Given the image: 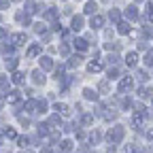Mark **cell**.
Returning a JSON list of instances; mask_svg holds the SVG:
<instances>
[{
  "mask_svg": "<svg viewBox=\"0 0 153 153\" xmlns=\"http://www.w3.org/2000/svg\"><path fill=\"white\" fill-rule=\"evenodd\" d=\"M11 43H13V47H19V45H24V43H26V34H24V32H19V34H13V36H11Z\"/></svg>",
  "mask_w": 153,
  "mask_h": 153,
  "instance_id": "cell-2",
  "label": "cell"
},
{
  "mask_svg": "<svg viewBox=\"0 0 153 153\" xmlns=\"http://www.w3.org/2000/svg\"><path fill=\"white\" fill-rule=\"evenodd\" d=\"M117 72H119L117 68H111V70H108V76H111V79H115V76H117Z\"/></svg>",
  "mask_w": 153,
  "mask_h": 153,
  "instance_id": "cell-37",
  "label": "cell"
},
{
  "mask_svg": "<svg viewBox=\"0 0 153 153\" xmlns=\"http://www.w3.org/2000/svg\"><path fill=\"white\" fill-rule=\"evenodd\" d=\"M55 15H57V11H55V9H51V7H47L45 17H47V19H55Z\"/></svg>",
  "mask_w": 153,
  "mask_h": 153,
  "instance_id": "cell-22",
  "label": "cell"
},
{
  "mask_svg": "<svg viewBox=\"0 0 153 153\" xmlns=\"http://www.w3.org/2000/svg\"><path fill=\"white\" fill-rule=\"evenodd\" d=\"M36 55H41V45H32L28 49V57H36Z\"/></svg>",
  "mask_w": 153,
  "mask_h": 153,
  "instance_id": "cell-12",
  "label": "cell"
},
{
  "mask_svg": "<svg viewBox=\"0 0 153 153\" xmlns=\"http://www.w3.org/2000/svg\"><path fill=\"white\" fill-rule=\"evenodd\" d=\"M96 9H98V7H96V2H87V4H85V13H87V15H94Z\"/></svg>",
  "mask_w": 153,
  "mask_h": 153,
  "instance_id": "cell-18",
  "label": "cell"
},
{
  "mask_svg": "<svg viewBox=\"0 0 153 153\" xmlns=\"http://www.w3.org/2000/svg\"><path fill=\"white\" fill-rule=\"evenodd\" d=\"M83 94H85V98H87V100H96V98H98V94H96L94 89H85Z\"/></svg>",
  "mask_w": 153,
  "mask_h": 153,
  "instance_id": "cell-20",
  "label": "cell"
},
{
  "mask_svg": "<svg viewBox=\"0 0 153 153\" xmlns=\"http://www.w3.org/2000/svg\"><path fill=\"white\" fill-rule=\"evenodd\" d=\"M45 30H47V28H45V26H43V24H36V32H38V34H41V32H43V34H45Z\"/></svg>",
  "mask_w": 153,
  "mask_h": 153,
  "instance_id": "cell-38",
  "label": "cell"
},
{
  "mask_svg": "<svg viewBox=\"0 0 153 153\" xmlns=\"http://www.w3.org/2000/svg\"><path fill=\"white\" fill-rule=\"evenodd\" d=\"M70 26H72V30H74V32H79V30L83 28V17H81V15L72 17V24H70Z\"/></svg>",
  "mask_w": 153,
  "mask_h": 153,
  "instance_id": "cell-5",
  "label": "cell"
},
{
  "mask_svg": "<svg viewBox=\"0 0 153 153\" xmlns=\"http://www.w3.org/2000/svg\"><path fill=\"white\" fill-rule=\"evenodd\" d=\"M147 66H153V51L147 53Z\"/></svg>",
  "mask_w": 153,
  "mask_h": 153,
  "instance_id": "cell-35",
  "label": "cell"
},
{
  "mask_svg": "<svg viewBox=\"0 0 153 153\" xmlns=\"http://www.w3.org/2000/svg\"><path fill=\"white\" fill-rule=\"evenodd\" d=\"M102 24H104V19L100 15H94L91 17V28H102Z\"/></svg>",
  "mask_w": 153,
  "mask_h": 153,
  "instance_id": "cell-10",
  "label": "cell"
},
{
  "mask_svg": "<svg viewBox=\"0 0 153 153\" xmlns=\"http://www.w3.org/2000/svg\"><path fill=\"white\" fill-rule=\"evenodd\" d=\"M9 85V79H7V76H0V89H4Z\"/></svg>",
  "mask_w": 153,
  "mask_h": 153,
  "instance_id": "cell-31",
  "label": "cell"
},
{
  "mask_svg": "<svg viewBox=\"0 0 153 153\" xmlns=\"http://www.w3.org/2000/svg\"><path fill=\"white\" fill-rule=\"evenodd\" d=\"M7 68H9V70H15V68H17V60H15V57L7 60Z\"/></svg>",
  "mask_w": 153,
  "mask_h": 153,
  "instance_id": "cell-24",
  "label": "cell"
},
{
  "mask_svg": "<svg viewBox=\"0 0 153 153\" xmlns=\"http://www.w3.org/2000/svg\"><path fill=\"white\" fill-rule=\"evenodd\" d=\"M143 123H145V115H143V113H136V115L132 117V126H134V128H140Z\"/></svg>",
  "mask_w": 153,
  "mask_h": 153,
  "instance_id": "cell-6",
  "label": "cell"
},
{
  "mask_svg": "<svg viewBox=\"0 0 153 153\" xmlns=\"http://www.w3.org/2000/svg\"><path fill=\"white\" fill-rule=\"evenodd\" d=\"M11 79H13L15 85H24V83H26V74H24V72H19V70H15Z\"/></svg>",
  "mask_w": 153,
  "mask_h": 153,
  "instance_id": "cell-3",
  "label": "cell"
},
{
  "mask_svg": "<svg viewBox=\"0 0 153 153\" xmlns=\"http://www.w3.org/2000/svg\"><path fill=\"white\" fill-rule=\"evenodd\" d=\"M83 123H85V126L91 123V115H85V117H83Z\"/></svg>",
  "mask_w": 153,
  "mask_h": 153,
  "instance_id": "cell-41",
  "label": "cell"
},
{
  "mask_svg": "<svg viewBox=\"0 0 153 153\" xmlns=\"http://www.w3.org/2000/svg\"><path fill=\"white\" fill-rule=\"evenodd\" d=\"M108 17H111L113 24H119V11H117V9H113V11L108 13Z\"/></svg>",
  "mask_w": 153,
  "mask_h": 153,
  "instance_id": "cell-17",
  "label": "cell"
},
{
  "mask_svg": "<svg viewBox=\"0 0 153 153\" xmlns=\"http://www.w3.org/2000/svg\"><path fill=\"white\" fill-rule=\"evenodd\" d=\"M26 13L30 15V13H36V2L34 0H26Z\"/></svg>",
  "mask_w": 153,
  "mask_h": 153,
  "instance_id": "cell-16",
  "label": "cell"
},
{
  "mask_svg": "<svg viewBox=\"0 0 153 153\" xmlns=\"http://www.w3.org/2000/svg\"><path fill=\"white\" fill-rule=\"evenodd\" d=\"M138 94H140V98H149V96H151V89H149V87H140Z\"/></svg>",
  "mask_w": 153,
  "mask_h": 153,
  "instance_id": "cell-23",
  "label": "cell"
},
{
  "mask_svg": "<svg viewBox=\"0 0 153 153\" xmlns=\"http://www.w3.org/2000/svg\"><path fill=\"white\" fill-rule=\"evenodd\" d=\"M53 108H55L57 113H62V115H68V106H66V104H60V102H57Z\"/></svg>",
  "mask_w": 153,
  "mask_h": 153,
  "instance_id": "cell-19",
  "label": "cell"
},
{
  "mask_svg": "<svg viewBox=\"0 0 153 153\" xmlns=\"http://www.w3.org/2000/svg\"><path fill=\"white\" fill-rule=\"evenodd\" d=\"M17 143H19V147H28V138H26V136H19Z\"/></svg>",
  "mask_w": 153,
  "mask_h": 153,
  "instance_id": "cell-33",
  "label": "cell"
},
{
  "mask_svg": "<svg viewBox=\"0 0 153 153\" xmlns=\"http://www.w3.org/2000/svg\"><path fill=\"white\" fill-rule=\"evenodd\" d=\"M9 7V0H0V11H4Z\"/></svg>",
  "mask_w": 153,
  "mask_h": 153,
  "instance_id": "cell-39",
  "label": "cell"
},
{
  "mask_svg": "<svg viewBox=\"0 0 153 153\" xmlns=\"http://www.w3.org/2000/svg\"><path fill=\"white\" fill-rule=\"evenodd\" d=\"M17 22H22V24L30 26V17H28V13H24V11H19V13H17Z\"/></svg>",
  "mask_w": 153,
  "mask_h": 153,
  "instance_id": "cell-13",
  "label": "cell"
},
{
  "mask_svg": "<svg viewBox=\"0 0 153 153\" xmlns=\"http://www.w3.org/2000/svg\"><path fill=\"white\" fill-rule=\"evenodd\" d=\"M138 79H140V81H149V74H147L145 70H138Z\"/></svg>",
  "mask_w": 153,
  "mask_h": 153,
  "instance_id": "cell-29",
  "label": "cell"
},
{
  "mask_svg": "<svg viewBox=\"0 0 153 153\" xmlns=\"http://www.w3.org/2000/svg\"><path fill=\"white\" fill-rule=\"evenodd\" d=\"M60 53H62V55H68V45H62V47H60Z\"/></svg>",
  "mask_w": 153,
  "mask_h": 153,
  "instance_id": "cell-40",
  "label": "cell"
},
{
  "mask_svg": "<svg viewBox=\"0 0 153 153\" xmlns=\"http://www.w3.org/2000/svg\"><path fill=\"white\" fill-rule=\"evenodd\" d=\"M38 132H41V134H47V132H49V126H47V123H41V126H38Z\"/></svg>",
  "mask_w": 153,
  "mask_h": 153,
  "instance_id": "cell-30",
  "label": "cell"
},
{
  "mask_svg": "<svg viewBox=\"0 0 153 153\" xmlns=\"http://www.w3.org/2000/svg\"><path fill=\"white\" fill-rule=\"evenodd\" d=\"M79 62H81V55H72L70 57V66H79Z\"/></svg>",
  "mask_w": 153,
  "mask_h": 153,
  "instance_id": "cell-27",
  "label": "cell"
},
{
  "mask_svg": "<svg viewBox=\"0 0 153 153\" xmlns=\"http://www.w3.org/2000/svg\"><path fill=\"white\" fill-rule=\"evenodd\" d=\"M32 81H34V83H43V81H45V74H43L41 70H34V72H32Z\"/></svg>",
  "mask_w": 153,
  "mask_h": 153,
  "instance_id": "cell-11",
  "label": "cell"
},
{
  "mask_svg": "<svg viewBox=\"0 0 153 153\" xmlns=\"http://www.w3.org/2000/svg\"><path fill=\"white\" fill-rule=\"evenodd\" d=\"M41 68H43V70H51V68H53L51 57H41Z\"/></svg>",
  "mask_w": 153,
  "mask_h": 153,
  "instance_id": "cell-9",
  "label": "cell"
},
{
  "mask_svg": "<svg viewBox=\"0 0 153 153\" xmlns=\"http://www.w3.org/2000/svg\"><path fill=\"white\" fill-rule=\"evenodd\" d=\"M7 100H9V102H17V100H19V91H9Z\"/></svg>",
  "mask_w": 153,
  "mask_h": 153,
  "instance_id": "cell-21",
  "label": "cell"
},
{
  "mask_svg": "<svg viewBox=\"0 0 153 153\" xmlns=\"http://www.w3.org/2000/svg\"><path fill=\"white\" fill-rule=\"evenodd\" d=\"M126 17L132 19V22H134V19H138V9L134 7V4H130V7L126 9Z\"/></svg>",
  "mask_w": 153,
  "mask_h": 153,
  "instance_id": "cell-4",
  "label": "cell"
},
{
  "mask_svg": "<svg viewBox=\"0 0 153 153\" xmlns=\"http://www.w3.org/2000/svg\"><path fill=\"white\" fill-rule=\"evenodd\" d=\"M130 87H132V79H130V76H126V79L119 81V91H128Z\"/></svg>",
  "mask_w": 153,
  "mask_h": 153,
  "instance_id": "cell-8",
  "label": "cell"
},
{
  "mask_svg": "<svg viewBox=\"0 0 153 153\" xmlns=\"http://www.w3.org/2000/svg\"><path fill=\"white\" fill-rule=\"evenodd\" d=\"M106 60H108V64H117V60H119V57L113 53V55H108V57H106Z\"/></svg>",
  "mask_w": 153,
  "mask_h": 153,
  "instance_id": "cell-34",
  "label": "cell"
},
{
  "mask_svg": "<svg viewBox=\"0 0 153 153\" xmlns=\"http://www.w3.org/2000/svg\"><path fill=\"white\" fill-rule=\"evenodd\" d=\"M106 138H108V143H111V145L121 143V138H123V128H121V126H115V128L108 132V136H106Z\"/></svg>",
  "mask_w": 153,
  "mask_h": 153,
  "instance_id": "cell-1",
  "label": "cell"
},
{
  "mask_svg": "<svg viewBox=\"0 0 153 153\" xmlns=\"http://www.w3.org/2000/svg\"><path fill=\"white\" fill-rule=\"evenodd\" d=\"M119 34H130V26L128 24H119Z\"/></svg>",
  "mask_w": 153,
  "mask_h": 153,
  "instance_id": "cell-26",
  "label": "cell"
},
{
  "mask_svg": "<svg viewBox=\"0 0 153 153\" xmlns=\"http://www.w3.org/2000/svg\"><path fill=\"white\" fill-rule=\"evenodd\" d=\"M147 138H149V140H153V128H151V130L147 132Z\"/></svg>",
  "mask_w": 153,
  "mask_h": 153,
  "instance_id": "cell-42",
  "label": "cell"
},
{
  "mask_svg": "<svg viewBox=\"0 0 153 153\" xmlns=\"http://www.w3.org/2000/svg\"><path fill=\"white\" fill-rule=\"evenodd\" d=\"M136 2H143V0H136Z\"/></svg>",
  "mask_w": 153,
  "mask_h": 153,
  "instance_id": "cell-45",
  "label": "cell"
},
{
  "mask_svg": "<svg viewBox=\"0 0 153 153\" xmlns=\"http://www.w3.org/2000/svg\"><path fill=\"white\" fill-rule=\"evenodd\" d=\"M2 36H4V30H2V28H0V38H2Z\"/></svg>",
  "mask_w": 153,
  "mask_h": 153,
  "instance_id": "cell-44",
  "label": "cell"
},
{
  "mask_svg": "<svg viewBox=\"0 0 153 153\" xmlns=\"http://www.w3.org/2000/svg\"><path fill=\"white\" fill-rule=\"evenodd\" d=\"M126 64H128V66H136V64H138V55L134 53V51L128 53V55H126Z\"/></svg>",
  "mask_w": 153,
  "mask_h": 153,
  "instance_id": "cell-7",
  "label": "cell"
},
{
  "mask_svg": "<svg viewBox=\"0 0 153 153\" xmlns=\"http://www.w3.org/2000/svg\"><path fill=\"white\" fill-rule=\"evenodd\" d=\"M2 51H4L7 55H9V53H13V45H4V47H2Z\"/></svg>",
  "mask_w": 153,
  "mask_h": 153,
  "instance_id": "cell-36",
  "label": "cell"
},
{
  "mask_svg": "<svg viewBox=\"0 0 153 153\" xmlns=\"http://www.w3.org/2000/svg\"><path fill=\"white\" fill-rule=\"evenodd\" d=\"M87 70H89V72H100V70H102V64H100V62H89Z\"/></svg>",
  "mask_w": 153,
  "mask_h": 153,
  "instance_id": "cell-15",
  "label": "cell"
},
{
  "mask_svg": "<svg viewBox=\"0 0 153 153\" xmlns=\"http://www.w3.org/2000/svg\"><path fill=\"white\" fill-rule=\"evenodd\" d=\"M74 47L79 49V51H85V49H87V41H85V38H76V41H74Z\"/></svg>",
  "mask_w": 153,
  "mask_h": 153,
  "instance_id": "cell-14",
  "label": "cell"
},
{
  "mask_svg": "<svg viewBox=\"0 0 153 153\" xmlns=\"http://www.w3.org/2000/svg\"><path fill=\"white\" fill-rule=\"evenodd\" d=\"M4 136H7V138H17V134H15L13 128H7V130H4Z\"/></svg>",
  "mask_w": 153,
  "mask_h": 153,
  "instance_id": "cell-25",
  "label": "cell"
},
{
  "mask_svg": "<svg viewBox=\"0 0 153 153\" xmlns=\"http://www.w3.org/2000/svg\"><path fill=\"white\" fill-rule=\"evenodd\" d=\"M149 22H151V24H153V11H151V13H149Z\"/></svg>",
  "mask_w": 153,
  "mask_h": 153,
  "instance_id": "cell-43",
  "label": "cell"
},
{
  "mask_svg": "<svg viewBox=\"0 0 153 153\" xmlns=\"http://www.w3.org/2000/svg\"><path fill=\"white\" fill-rule=\"evenodd\" d=\"M98 89H100V91H108V81H102V83L98 85Z\"/></svg>",
  "mask_w": 153,
  "mask_h": 153,
  "instance_id": "cell-32",
  "label": "cell"
},
{
  "mask_svg": "<svg viewBox=\"0 0 153 153\" xmlns=\"http://www.w3.org/2000/svg\"><path fill=\"white\" fill-rule=\"evenodd\" d=\"M72 149V143L70 140H62V151H70Z\"/></svg>",
  "mask_w": 153,
  "mask_h": 153,
  "instance_id": "cell-28",
  "label": "cell"
}]
</instances>
